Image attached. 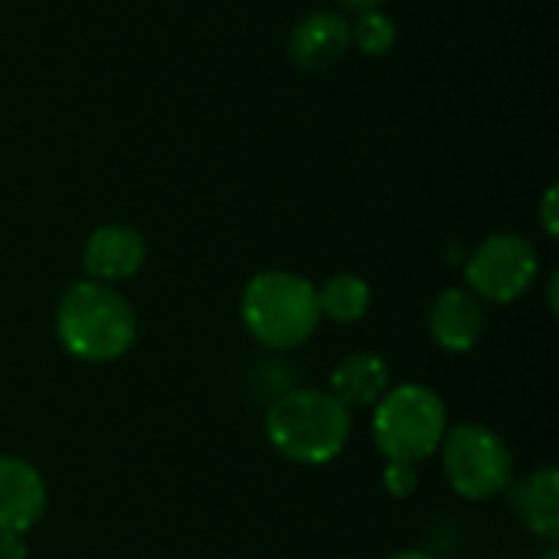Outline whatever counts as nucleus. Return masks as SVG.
<instances>
[{"mask_svg":"<svg viewBox=\"0 0 559 559\" xmlns=\"http://www.w3.org/2000/svg\"><path fill=\"white\" fill-rule=\"evenodd\" d=\"M56 341L82 364H111L134 347L138 314L115 285L79 278L56 305Z\"/></svg>","mask_w":559,"mask_h":559,"instance_id":"f257e3e1","label":"nucleus"},{"mask_svg":"<svg viewBox=\"0 0 559 559\" xmlns=\"http://www.w3.org/2000/svg\"><path fill=\"white\" fill-rule=\"evenodd\" d=\"M350 409L328 390H288L265 413V439L295 465H328L350 442Z\"/></svg>","mask_w":559,"mask_h":559,"instance_id":"f03ea898","label":"nucleus"},{"mask_svg":"<svg viewBox=\"0 0 559 559\" xmlns=\"http://www.w3.org/2000/svg\"><path fill=\"white\" fill-rule=\"evenodd\" d=\"M239 318L252 341L269 350H292L305 344L318 324V285L288 269H265L252 275L239 298Z\"/></svg>","mask_w":559,"mask_h":559,"instance_id":"7ed1b4c3","label":"nucleus"},{"mask_svg":"<svg viewBox=\"0 0 559 559\" xmlns=\"http://www.w3.org/2000/svg\"><path fill=\"white\" fill-rule=\"evenodd\" d=\"M445 429V400L423 383H403L396 390H386V396L373 406V442L386 462H426L439 452Z\"/></svg>","mask_w":559,"mask_h":559,"instance_id":"20e7f679","label":"nucleus"},{"mask_svg":"<svg viewBox=\"0 0 559 559\" xmlns=\"http://www.w3.org/2000/svg\"><path fill=\"white\" fill-rule=\"evenodd\" d=\"M439 455L449 488L465 501H491L514 485L508 442L481 423H459L445 429Z\"/></svg>","mask_w":559,"mask_h":559,"instance_id":"39448f33","label":"nucleus"},{"mask_svg":"<svg viewBox=\"0 0 559 559\" xmlns=\"http://www.w3.org/2000/svg\"><path fill=\"white\" fill-rule=\"evenodd\" d=\"M540 255L531 239L518 233H495L475 246L465 262V282L475 298L491 305H511L537 282Z\"/></svg>","mask_w":559,"mask_h":559,"instance_id":"423d86ee","label":"nucleus"},{"mask_svg":"<svg viewBox=\"0 0 559 559\" xmlns=\"http://www.w3.org/2000/svg\"><path fill=\"white\" fill-rule=\"evenodd\" d=\"M147 259V242L141 229L128 223H105L88 233L82 246V269L92 282L118 285L141 272Z\"/></svg>","mask_w":559,"mask_h":559,"instance_id":"0eeeda50","label":"nucleus"},{"mask_svg":"<svg viewBox=\"0 0 559 559\" xmlns=\"http://www.w3.org/2000/svg\"><path fill=\"white\" fill-rule=\"evenodd\" d=\"M350 49V23L337 10H314L288 33V59L305 72H328Z\"/></svg>","mask_w":559,"mask_h":559,"instance_id":"6e6552de","label":"nucleus"},{"mask_svg":"<svg viewBox=\"0 0 559 559\" xmlns=\"http://www.w3.org/2000/svg\"><path fill=\"white\" fill-rule=\"evenodd\" d=\"M49 491L36 465L20 455H0V531L26 534L46 514Z\"/></svg>","mask_w":559,"mask_h":559,"instance_id":"1a4fd4ad","label":"nucleus"},{"mask_svg":"<svg viewBox=\"0 0 559 559\" xmlns=\"http://www.w3.org/2000/svg\"><path fill=\"white\" fill-rule=\"evenodd\" d=\"M485 305L468 288H445L429 308V337L449 354H468L485 334Z\"/></svg>","mask_w":559,"mask_h":559,"instance_id":"9d476101","label":"nucleus"},{"mask_svg":"<svg viewBox=\"0 0 559 559\" xmlns=\"http://www.w3.org/2000/svg\"><path fill=\"white\" fill-rule=\"evenodd\" d=\"M390 390V364L373 350L347 354L331 370V396L344 403L347 409H370L377 406Z\"/></svg>","mask_w":559,"mask_h":559,"instance_id":"9b49d317","label":"nucleus"},{"mask_svg":"<svg viewBox=\"0 0 559 559\" xmlns=\"http://www.w3.org/2000/svg\"><path fill=\"white\" fill-rule=\"evenodd\" d=\"M511 508L518 521L540 540L559 537V472L554 465L531 472L518 485H511Z\"/></svg>","mask_w":559,"mask_h":559,"instance_id":"f8f14e48","label":"nucleus"},{"mask_svg":"<svg viewBox=\"0 0 559 559\" xmlns=\"http://www.w3.org/2000/svg\"><path fill=\"white\" fill-rule=\"evenodd\" d=\"M370 285L354 272H337L318 285V311L334 324H357L370 311Z\"/></svg>","mask_w":559,"mask_h":559,"instance_id":"ddd939ff","label":"nucleus"},{"mask_svg":"<svg viewBox=\"0 0 559 559\" xmlns=\"http://www.w3.org/2000/svg\"><path fill=\"white\" fill-rule=\"evenodd\" d=\"M350 43L364 56H370V59L386 56L396 46V23H393V16L383 13L380 7L377 10H360L357 20L350 23Z\"/></svg>","mask_w":559,"mask_h":559,"instance_id":"4468645a","label":"nucleus"},{"mask_svg":"<svg viewBox=\"0 0 559 559\" xmlns=\"http://www.w3.org/2000/svg\"><path fill=\"white\" fill-rule=\"evenodd\" d=\"M383 488H386V495H393V498H413L416 495V488H419V472H416V465H409V462H386V468H383Z\"/></svg>","mask_w":559,"mask_h":559,"instance_id":"2eb2a0df","label":"nucleus"},{"mask_svg":"<svg viewBox=\"0 0 559 559\" xmlns=\"http://www.w3.org/2000/svg\"><path fill=\"white\" fill-rule=\"evenodd\" d=\"M540 219H544V229L550 239H557L559 223H557V187H547L544 193V203H540Z\"/></svg>","mask_w":559,"mask_h":559,"instance_id":"dca6fc26","label":"nucleus"},{"mask_svg":"<svg viewBox=\"0 0 559 559\" xmlns=\"http://www.w3.org/2000/svg\"><path fill=\"white\" fill-rule=\"evenodd\" d=\"M26 540L23 534H7L0 531V559H26Z\"/></svg>","mask_w":559,"mask_h":559,"instance_id":"f3484780","label":"nucleus"},{"mask_svg":"<svg viewBox=\"0 0 559 559\" xmlns=\"http://www.w3.org/2000/svg\"><path fill=\"white\" fill-rule=\"evenodd\" d=\"M337 3H341V7H347V10H357V13H360V10H377L383 0H337Z\"/></svg>","mask_w":559,"mask_h":559,"instance_id":"a211bd4d","label":"nucleus"},{"mask_svg":"<svg viewBox=\"0 0 559 559\" xmlns=\"http://www.w3.org/2000/svg\"><path fill=\"white\" fill-rule=\"evenodd\" d=\"M386 559H436L432 554H426V550H400V554H393V557Z\"/></svg>","mask_w":559,"mask_h":559,"instance_id":"6ab92c4d","label":"nucleus"},{"mask_svg":"<svg viewBox=\"0 0 559 559\" xmlns=\"http://www.w3.org/2000/svg\"><path fill=\"white\" fill-rule=\"evenodd\" d=\"M540 559H559V550H557V547H550V550H547V554H544Z\"/></svg>","mask_w":559,"mask_h":559,"instance_id":"aec40b11","label":"nucleus"}]
</instances>
